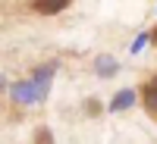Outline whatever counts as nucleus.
<instances>
[{
    "label": "nucleus",
    "instance_id": "obj_2",
    "mask_svg": "<svg viewBox=\"0 0 157 144\" xmlns=\"http://www.w3.org/2000/svg\"><path fill=\"white\" fill-rule=\"evenodd\" d=\"M145 107H148V113L157 119V82H148L145 85Z\"/></svg>",
    "mask_w": 157,
    "mask_h": 144
},
{
    "label": "nucleus",
    "instance_id": "obj_4",
    "mask_svg": "<svg viewBox=\"0 0 157 144\" xmlns=\"http://www.w3.org/2000/svg\"><path fill=\"white\" fill-rule=\"evenodd\" d=\"M126 103H132V94H120V97H116V103H113V107H126Z\"/></svg>",
    "mask_w": 157,
    "mask_h": 144
},
{
    "label": "nucleus",
    "instance_id": "obj_1",
    "mask_svg": "<svg viewBox=\"0 0 157 144\" xmlns=\"http://www.w3.org/2000/svg\"><path fill=\"white\" fill-rule=\"evenodd\" d=\"M66 3L69 0H32V9L41 13V16H54V13H60Z\"/></svg>",
    "mask_w": 157,
    "mask_h": 144
},
{
    "label": "nucleus",
    "instance_id": "obj_3",
    "mask_svg": "<svg viewBox=\"0 0 157 144\" xmlns=\"http://www.w3.org/2000/svg\"><path fill=\"white\" fill-rule=\"evenodd\" d=\"M35 144H50V132H47V128L38 132V141H35Z\"/></svg>",
    "mask_w": 157,
    "mask_h": 144
}]
</instances>
